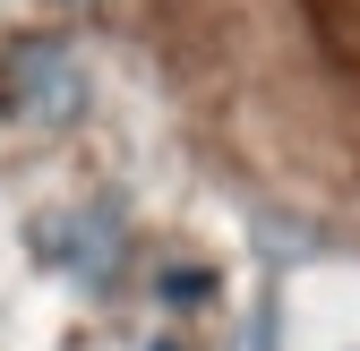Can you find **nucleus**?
<instances>
[{
	"label": "nucleus",
	"instance_id": "f257e3e1",
	"mask_svg": "<svg viewBox=\"0 0 360 351\" xmlns=\"http://www.w3.org/2000/svg\"><path fill=\"white\" fill-rule=\"evenodd\" d=\"M86 95V86H77V69H69V52H60V43H26V52L9 60V112H26V120H43V103H77ZM52 112V120H60Z\"/></svg>",
	"mask_w": 360,
	"mask_h": 351
}]
</instances>
